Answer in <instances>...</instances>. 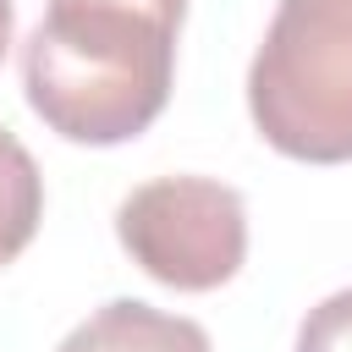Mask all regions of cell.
Segmentation results:
<instances>
[{
  "mask_svg": "<svg viewBox=\"0 0 352 352\" xmlns=\"http://www.w3.org/2000/svg\"><path fill=\"white\" fill-rule=\"evenodd\" d=\"M297 352H352V292H336L319 308H308Z\"/></svg>",
  "mask_w": 352,
  "mask_h": 352,
  "instance_id": "6",
  "label": "cell"
},
{
  "mask_svg": "<svg viewBox=\"0 0 352 352\" xmlns=\"http://www.w3.org/2000/svg\"><path fill=\"white\" fill-rule=\"evenodd\" d=\"M55 352H214V346L198 319L148 308L138 297H116L94 308Z\"/></svg>",
  "mask_w": 352,
  "mask_h": 352,
  "instance_id": "4",
  "label": "cell"
},
{
  "mask_svg": "<svg viewBox=\"0 0 352 352\" xmlns=\"http://www.w3.org/2000/svg\"><path fill=\"white\" fill-rule=\"evenodd\" d=\"M187 0H50L22 44L33 116L66 143L138 138L170 99Z\"/></svg>",
  "mask_w": 352,
  "mask_h": 352,
  "instance_id": "1",
  "label": "cell"
},
{
  "mask_svg": "<svg viewBox=\"0 0 352 352\" xmlns=\"http://www.w3.org/2000/svg\"><path fill=\"white\" fill-rule=\"evenodd\" d=\"M11 50V0H0V55Z\"/></svg>",
  "mask_w": 352,
  "mask_h": 352,
  "instance_id": "7",
  "label": "cell"
},
{
  "mask_svg": "<svg viewBox=\"0 0 352 352\" xmlns=\"http://www.w3.org/2000/svg\"><path fill=\"white\" fill-rule=\"evenodd\" d=\"M116 236L160 286L214 292L248 258V209L242 192L214 176H160L126 192Z\"/></svg>",
  "mask_w": 352,
  "mask_h": 352,
  "instance_id": "3",
  "label": "cell"
},
{
  "mask_svg": "<svg viewBox=\"0 0 352 352\" xmlns=\"http://www.w3.org/2000/svg\"><path fill=\"white\" fill-rule=\"evenodd\" d=\"M44 220V176L33 154L0 126V264H11Z\"/></svg>",
  "mask_w": 352,
  "mask_h": 352,
  "instance_id": "5",
  "label": "cell"
},
{
  "mask_svg": "<svg viewBox=\"0 0 352 352\" xmlns=\"http://www.w3.org/2000/svg\"><path fill=\"white\" fill-rule=\"evenodd\" d=\"M248 110L286 160H352V0L275 6L248 66Z\"/></svg>",
  "mask_w": 352,
  "mask_h": 352,
  "instance_id": "2",
  "label": "cell"
}]
</instances>
